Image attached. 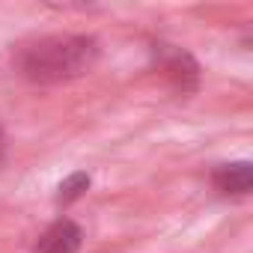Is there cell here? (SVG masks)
Instances as JSON below:
<instances>
[{
    "mask_svg": "<svg viewBox=\"0 0 253 253\" xmlns=\"http://www.w3.org/2000/svg\"><path fill=\"white\" fill-rule=\"evenodd\" d=\"M98 60V42L81 33L42 36L18 48L15 66L33 84H60L89 72Z\"/></svg>",
    "mask_w": 253,
    "mask_h": 253,
    "instance_id": "6da1fadb",
    "label": "cell"
},
{
    "mask_svg": "<svg viewBox=\"0 0 253 253\" xmlns=\"http://www.w3.org/2000/svg\"><path fill=\"white\" fill-rule=\"evenodd\" d=\"M158 66L161 72L182 89V92H191L197 89L200 84V69L194 63V57L182 48H173V45H158Z\"/></svg>",
    "mask_w": 253,
    "mask_h": 253,
    "instance_id": "7a4b0ae2",
    "label": "cell"
},
{
    "mask_svg": "<svg viewBox=\"0 0 253 253\" xmlns=\"http://www.w3.org/2000/svg\"><path fill=\"white\" fill-rule=\"evenodd\" d=\"M81 241H84V232L75 220L69 217H60L54 220L36 241L33 253H78L81 250Z\"/></svg>",
    "mask_w": 253,
    "mask_h": 253,
    "instance_id": "3957f363",
    "label": "cell"
},
{
    "mask_svg": "<svg viewBox=\"0 0 253 253\" xmlns=\"http://www.w3.org/2000/svg\"><path fill=\"white\" fill-rule=\"evenodd\" d=\"M214 188L220 194H235L244 197L250 191V164L247 161H235V164H223L214 170Z\"/></svg>",
    "mask_w": 253,
    "mask_h": 253,
    "instance_id": "277c9868",
    "label": "cell"
},
{
    "mask_svg": "<svg viewBox=\"0 0 253 253\" xmlns=\"http://www.w3.org/2000/svg\"><path fill=\"white\" fill-rule=\"evenodd\" d=\"M89 173H84V170H78V173H72L66 182H60V188H57V206H69V203H75L78 197H84V191L89 188Z\"/></svg>",
    "mask_w": 253,
    "mask_h": 253,
    "instance_id": "5b68a950",
    "label": "cell"
},
{
    "mask_svg": "<svg viewBox=\"0 0 253 253\" xmlns=\"http://www.w3.org/2000/svg\"><path fill=\"white\" fill-rule=\"evenodd\" d=\"M3 155H6V134L0 128V161H3Z\"/></svg>",
    "mask_w": 253,
    "mask_h": 253,
    "instance_id": "8992f818",
    "label": "cell"
}]
</instances>
